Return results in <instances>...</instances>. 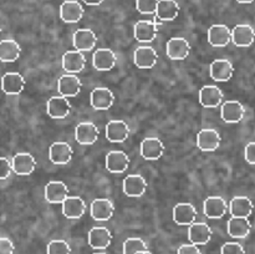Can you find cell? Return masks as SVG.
Masks as SVG:
<instances>
[{
  "label": "cell",
  "instance_id": "obj_1",
  "mask_svg": "<svg viewBox=\"0 0 255 254\" xmlns=\"http://www.w3.org/2000/svg\"><path fill=\"white\" fill-rule=\"evenodd\" d=\"M167 56L174 61H182L191 54V44L184 37H172L168 40L166 47Z\"/></svg>",
  "mask_w": 255,
  "mask_h": 254
},
{
  "label": "cell",
  "instance_id": "obj_2",
  "mask_svg": "<svg viewBox=\"0 0 255 254\" xmlns=\"http://www.w3.org/2000/svg\"><path fill=\"white\" fill-rule=\"evenodd\" d=\"M222 137L213 128H203L197 134V146L203 152H213L221 146Z\"/></svg>",
  "mask_w": 255,
  "mask_h": 254
},
{
  "label": "cell",
  "instance_id": "obj_3",
  "mask_svg": "<svg viewBox=\"0 0 255 254\" xmlns=\"http://www.w3.org/2000/svg\"><path fill=\"white\" fill-rule=\"evenodd\" d=\"M12 171L17 176H30L36 168V159L31 153L19 152L12 157Z\"/></svg>",
  "mask_w": 255,
  "mask_h": 254
},
{
  "label": "cell",
  "instance_id": "obj_4",
  "mask_svg": "<svg viewBox=\"0 0 255 254\" xmlns=\"http://www.w3.org/2000/svg\"><path fill=\"white\" fill-rule=\"evenodd\" d=\"M46 111L51 119L61 120L65 119L71 112V104L69 99L65 96H52L46 104Z\"/></svg>",
  "mask_w": 255,
  "mask_h": 254
},
{
  "label": "cell",
  "instance_id": "obj_5",
  "mask_svg": "<svg viewBox=\"0 0 255 254\" xmlns=\"http://www.w3.org/2000/svg\"><path fill=\"white\" fill-rule=\"evenodd\" d=\"M90 102L95 110L104 111L111 109L115 102V95L107 87H96L90 95Z\"/></svg>",
  "mask_w": 255,
  "mask_h": 254
},
{
  "label": "cell",
  "instance_id": "obj_6",
  "mask_svg": "<svg viewBox=\"0 0 255 254\" xmlns=\"http://www.w3.org/2000/svg\"><path fill=\"white\" fill-rule=\"evenodd\" d=\"M223 91L218 86L207 85L199 90V102L206 109H216L223 101Z\"/></svg>",
  "mask_w": 255,
  "mask_h": 254
},
{
  "label": "cell",
  "instance_id": "obj_7",
  "mask_svg": "<svg viewBox=\"0 0 255 254\" xmlns=\"http://www.w3.org/2000/svg\"><path fill=\"white\" fill-rule=\"evenodd\" d=\"M81 80L75 74H65L57 81V90L61 96L75 97L81 91Z\"/></svg>",
  "mask_w": 255,
  "mask_h": 254
},
{
  "label": "cell",
  "instance_id": "obj_8",
  "mask_svg": "<svg viewBox=\"0 0 255 254\" xmlns=\"http://www.w3.org/2000/svg\"><path fill=\"white\" fill-rule=\"evenodd\" d=\"M203 212L208 218L221 219L228 212V204L226 199L219 196H212L204 201Z\"/></svg>",
  "mask_w": 255,
  "mask_h": 254
},
{
  "label": "cell",
  "instance_id": "obj_9",
  "mask_svg": "<svg viewBox=\"0 0 255 254\" xmlns=\"http://www.w3.org/2000/svg\"><path fill=\"white\" fill-rule=\"evenodd\" d=\"M100 131L96 125L92 122H81L76 126L75 131V138L77 143L84 144V146H91L99 138Z\"/></svg>",
  "mask_w": 255,
  "mask_h": 254
},
{
  "label": "cell",
  "instance_id": "obj_10",
  "mask_svg": "<svg viewBox=\"0 0 255 254\" xmlns=\"http://www.w3.org/2000/svg\"><path fill=\"white\" fill-rule=\"evenodd\" d=\"M159 25L149 20H139L133 27L134 39L141 42H151L158 34Z\"/></svg>",
  "mask_w": 255,
  "mask_h": 254
},
{
  "label": "cell",
  "instance_id": "obj_11",
  "mask_svg": "<svg viewBox=\"0 0 255 254\" xmlns=\"http://www.w3.org/2000/svg\"><path fill=\"white\" fill-rule=\"evenodd\" d=\"M85 14V9L76 0H66L60 6V17L62 21L75 24L82 19Z\"/></svg>",
  "mask_w": 255,
  "mask_h": 254
},
{
  "label": "cell",
  "instance_id": "obj_12",
  "mask_svg": "<svg viewBox=\"0 0 255 254\" xmlns=\"http://www.w3.org/2000/svg\"><path fill=\"white\" fill-rule=\"evenodd\" d=\"M74 149L67 142H54L49 148V158L54 164H66L71 161Z\"/></svg>",
  "mask_w": 255,
  "mask_h": 254
},
{
  "label": "cell",
  "instance_id": "obj_13",
  "mask_svg": "<svg viewBox=\"0 0 255 254\" xmlns=\"http://www.w3.org/2000/svg\"><path fill=\"white\" fill-rule=\"evenodd\" d=\"M164 153V144L157 137H147L141 142V156L148 161L159 159Z\"/></svg>",
  "mask_w": 255,
  "mask_h": 254
},
{
  "label": "cell",
  "instance_id": "obj_14",
  "mask_svg": "<svg viewBox=\"0 0 255 254\" xmlns=\"http://www.w3.org/2000/svg\"><path fill=\"white\" fill-rule=\"evenodd\" d=\"M208 41L212 46H227L232 41V30L224 24L212 25L208 30Z\"/></svg>",
  "mask_w": 255,
  "mask_h": 254
},
{
  "label": "cell",
  "instance_id": "obj_15",
  "mask_svg": "<svg viewBox=\"0 0 255 254\" xmlns=\"http://www.w3.org/2000/svg\"><path fill=\"white\" fill-rule=\"evenodd\" d=\"M147 189V181L141 174H128L124 179V192L127 197L139 198Z\"/></svg>",
  "mask_w": 255,
  "mask_h": 254
},
{
  "label": "cell",
  "instance_id": "obj_16",
  "mask_svg": "<svg viewBox=\"0 0 255 254\" xmlns=\"http://www.w3.org/2000/svg\"><path fill=\"white\" fill-rule=\"evenodd\" d=\"M129 127L121 120H114L106 125V138L112 143H121L128 138Z\"/></svg>",
  "mask_w": 255,
  "mask_h": 254
},
{
  "label": "cell",
  "instance_id": "obj_17",
  "mask_svg": "<svg viewBox=\"0 0 255 254\" xmlns=\"http://www.w3.org/2000/svg\"><path fill=\"white\" fill-rule=\"evenodd\" d=\"M116 61V54L111 49H107V47H101V49L96 50L94 57H92L94 67L99 71H110L115 67Z\"/></svg>",
  "mask_w": 255,
  "mask_h": 254
},
{
  "label": "cell",
  "instance_id": "obj_18",
  "mask_svg": "<svg viewBox=\"0 0 255 254\" xmlns=\"http://www.w3.org/2000/svg\"><path fill=\"white\" fill-rule=\"evenodd\" d=\"M158 55L151 46H138L134 50L133 61L139 69H152L157 64Z\"/></svg>",
  "mask_w": 255,
  "mask_h": 254
},
{
  "label": "cell",
  "instance_id": "obj_19",
  "mask_svg": "<svg viewBox=\"0 0 255 254\" xmlns=\"http://www.w3.org/2000/svg\"><path fill=\"white\" fill-rule=\"evenodd\" d=\"M112 242V234L106 227H94L89 232V244L91 248L104 251Z\"/></svg>",
  "mask_w": 255,
  "mask_h": 254
},
{
  "label": "cell",
  "instance_id": "obj_20",
  "mask_svg": "<svg viewBox=\"0 0 255 254\" xmlns=\"http://www.w3.org/2000/svg\"><path fill=\"white\" fill-rule=\"evenodd\" d=\"M255 40V30L248 24H239L232 30V41L238 47L251 46Z\"/></svg>",
  "mask_w": 255,
  "mask_h": 254
},
{
  "label": "cell",
  "instance_id": "obj_21",
  "mask_svg": "<svg viewBox=\"0 0 255 254\" xmlns=\"http://www.w3.org/2000/svg\"><path fill=\"white\" fill-rule=\"evenodd\" d=\"M86 212V203L84 199L79 196L67 197L62 202V213L69 219H79Z\"/></svg>",
  "mask_w": 255,
  "mask_h": 254
},
{
  "label": "cell",
  "instance_id": "obj_22",
  "mask_svg": "<svg viewBox=\"0 0 255 254\" xmlns=\"http://www.w3.org/2000/svg\"><path fill=\"white\" fill-rule=\"evenodd\" d=\"M25 79L19 72H6L1 77V90L6 95H19L24 91Z\"/></svg>",
  "mask_w": 255,
  "mask_h": 254
},
{
  "label": "cell",
  "instance_id": "obj_23",
  "mask_svg": "<svg viewBox=\"0 0 255 254\" xmlns=\"http://www.w3.org/2000/svg\"><path fill=\"white\" fill-rule=\"evenodd\" d=\"M85 65H86V57L79 50L67 51L62 56V69L67 74H77V72H81L85 69Z\"/></svg>",
  "mask_w": 255,
  "mask_h": 254
},
{
  "label": "cell",
  "instance_id": "obj_24",
  "mask_svg": "<svg viewBox=\"0 0 255 254\" xmlns=\"http://www.w3.org/2000/svg\"><path fill=\"white\" fill-rule=\"evenodd\" d=\"M211 77L214 81L227 82L232 79L234 74V67L229 60L218 59L211 64Z\"/></svg>",
  "mask_w": 255,
  "mask_h": 254
},
{
  "label": "cell",
  "instance_id": "obj_25",
  "mask_svg": "<svg viewBox=\"0 0 255 254\" xmlns=\"http://www.w3.org/2000/svg\"><path fill=\"white\" fill-rule=\"evenodd\" d=\"M212 232L211 227L208 226L204 222H198L189 226L188 229V238L191 241V243L196 244V246H204V244L208 243L212 239Z\"/></svg>",
  "mask_w": 255,
  "mask_h": 254
},
{
  "label": "cell",
  "instance_id": "obj_26",
  "mask_svg": "<svg viewBox=\"0 0 255 254\" xmlns=\"http://www.w3.org/2000/svg\"><path fill=\"white\" fill-rule=\"evenodd\" d=\"M91 208V217L95 221H109L115 213V206L110 199L97 198L90 206Z\"/></svg>",
  "mask_w": 255,
  "mask_h": 254
},
{
  "label": "cell",
  "instance_id": "obj_27",
  "mask_svg": "<svg viewBox=\"0 0 255 254\" xmlns=\"http://www.w3.org/2000/svg\"><path fill=\"white\" fill-rule=\"evenodd\" d=\"M197 218V209L192 203H178L173 208V221L178 226H191Z\"/></svg>",
  "mask_w": 255,
  "mask_h": 254
},
{
  "label": "cell",
  "instance_id": "obj_28",
  "mask_svg": "<svg viewBox=\"0 0 255 254\" xmlns=\"http://www.w3.org/2000/svg\"><path fill=\"white\" fill-rule=\"evenodd\" d=\"M246 115V109L239 101H227L224 102L221 110V116L227 124H238L243 120Z\"/></svg>",
  "mask_w": 255,
  "mask_h": 254
},
{
  "label": "cell",
  "instance_id": "obj_29",
  "mask_svg": "<svg viewBox=\"0 0 255 254\" xmlns=\"http://www.w3.org/2000/svg\"><path fill=\"white\" fill-rule=\"evenodd\" d=\"M72 42L79 51H91L97 44V36L91 29H79L75 31Z\"/></svg>",
  "mask_w": 255,
  "mask_h": 254
},
{
  "label": "cell",
  "instance_id": "obj_30",
  "mask_svg": "<svg viewBox=\"0 0 255 254\" xmlns=\"http://www.w3.org/2000/svg\"><path fill=\"white\" fill-rule=\"evenodd\" d=\"M69 197V187L61 181H51L45 187V199L49 203H61Z\"/></svg>",
  "mask_w": 255,
  "mask_h": 254
},
{
  "label": "cell",
  "instance_id": "obj_31",
  "mask_svg": "<svg viewBox=\"0 0 255 254\" xmlns=\"http://www.w3.org/2000/svg\"><path fill=\"white\" fill-rule=\"evenodd\" d=\"M129 158L126 152L111 151L106 156V168L111 173H124L128 168Z\"/></svg>",
  "mask_w": 255,
  "mask_h": 254
},
{
  "label": "cell",
  "instance_id": "obj_32",
  "mask_svg": "<svg viewBox=\"0 0 255 254\" xmlns=\"http://www.w3.org/2000/svg\"><path fill=\"white\" fill-rule=\"evenodd\" d=\"M227 231L232 238H246L251 233L252 223L248 218L244 217H232L227 224Z\"/></svg>",
  "mask_w": 255,
  "mask_h": 254
},
{
  "label": "cell",
  "instance_id": "obj_33",
  "mask_svg": "<svg viewBox=\"0 0 255 254\" xmlns=\"http://www.w3.org/2000/svg\"><path fill=\"white\" fill-rule=\"evenodd\" d=\"M253 202L246 196L234 197L231 201V203H229V213L232 214V217H244V218H248L253 213Z\"/></svg>",
  "mask_w": 255,
  "mask_h": 254
},
{
  "label": "cell",
  "instance_id": "obj_34",
  "mask_svg": "<svg viewBox=\"0 0 255 254\" xmlns=\"http://www.w3.org/2000/svg\"><path fill=\"white\" fill-rule=\"evenodd\" d=\"M21 47L15 40L5 39L0 41V61L15 62L20 57Z\"/></svg>",
  "mask_w": 255,
  "mask_h": 254
},
{
  "label": "cell",
  "instance_id": "obj_35",
  "mask_svg": "<svg viewBox=\"0 0 255 254\" xmlns=\"http://www.w3.org/2000/svg\"><path fill=\"white\" fill-rule=\"evenodd\" d=\"M179 5L176 0H159L156 15L162 21H172L178 16Z\"/></svg>",
  "mask_w": 255,
  "mask_h": 254
},
{
  "label": "cell",
  "instance_id": "obj_36",
  "mask_svg": "<svg viewBox=\"0 0 255 254\" xmlns=\"http://www.w3.org/2000/svg\"><path fill=\"white\" fill-rule=\"evenodd\" d=\"M146 251H148V247L141 238H128L124 243V254H141Z\"/></svg>",
  "mask_w": 255,
  "mask_h": 254
},
{
  "label": "cell",
  "instance_id": "obj_37",
  "mask_svg": "<svg viewBox=\"0 0 255 254\" xmlns=\"http://www.w3.org/2000/svg\"><path fill=\"white\" fill-rule=\"evenodd\" d=\"M46 254H71V247L66 241L56 239L47 244Z\"/></svg>",
  "mask_w": 255,
  "mask_h": 254
},
{
  "label": "cell",
  "instance_id": "obj_38",
  "mask_svg": "<svg viewBox=\"0 0 255 254\" xmlns=\"http://www.w3.org/2000/svg\"><path fill=\"white\" fill-rule=\"evenodd\" d=\"M159 0H136V9L141 14H156Z\"/></svg>",
  "mask_w": 255,
  "mask_h": 254
},
{
  "label": "cell",
  "instance_id": "obj_39",
  "mask_svg": "<svg viewBox=\"0 0 255 254\" xmlns=\"http://www.w3.org/2000/svg\"><path fill=\"white\" fill-rule=\"evenodd\" d=\"M221 254H246L243 246L237 242H228L223 244L221 249Z\"/></svg>",
  "mask_w": 255,
  "mask_h": 254
},
{
  "label": "cell",
  "instance_id": "obj_40",
  "mask_svg": "<svg viewBox=\"0 0 255 254\" xmlns=\"http://www.w3.org/2000/svg\"><path fill=\"white\" fill-rule=\"evenodd\" d=\"M12 171V164L6 157H0V181L6 179Z\"/></svg>",
  "mask_w": 255,
  "mask_h": 254
},
{
  "label": "cell",
  "instance_id": "obj_41",
  "mask_svg": "<svg viewBox=\"0 0 255 254\" xmlns=\"http://www.w3.org/2000/svg\"><path fill=\"white\" fill-rule=\"evenodd\" d=\"M14 243L6 237H0V254H14Z\"/></svg>",
  "mask_w": 255,
  "mask_h": 254
},
{
  "label": "cell",
  "instance_id": "obj_42",
  "mask_svg": "<svg viewBox=\"0 0 255 254\" xmlns=\"http://www.w3.org/2000/svg\"><path fill=\"white\" fill-rule=\"evenodd\" d=\"M177 254H202V252L199 251L198 246L191 243V244H183L178 248Z\"/></svg>",
  "mask_w": 255,
  "mask_h": 254
},
{
  "label": "cell",
  "instance_id": "obj_43",
  "mask_svg": "<svg viewBox=\"0 0 255 254\" xmlns=\"http://www.w3.org/2000/svg\"><path fill=\"white\" fill-rule=\"evenodd\" d=\"M244 156L248 163L255 164V142H249L246 147V152H244Z\"/></svg>",
  "mask_w": 255,
  "mask_h": 254
},
{
  "label": "cell",
  "instance_id": "obj_44",
  "mask_svg": "<svg viewBox=\"0 0 255 254\" xmlns=\"http://www.w3.org/2000/svg\"><path fill=\"white\" fill-rule=\"evenodd\" d=\"M85 4L91 5V6H96V5H100L104 2V0H84Z\"/></svg>",
  "mask_w": 255,
  "mask_h": 254
},
{
  "label": "cell",
  "instance_id": "obj_45",
  "mask_svg": "<svg viewBox=\"0 0 255 254\" xmlns=\"http://www.w3.org/2000/svg\"><path fill=\"white\" fill-rule=\"evenodd\" d=\"M238 2H241V4H251V2H253L254 0H237Z\"/></svg>",
  "mask_w": 255,
  "mask_h": 254
},
{
  "label": "cell",
  "instance_id": "obj_46",
  "mask_svg": "<svg viewBox=\"0 0 255 254\" xmlns=\"http://www.w3.org/2000/svg\"><path fill=\"white\" fill-rule=\"evenodd\" d=\"M141 254H152V253L149 251H146V252H143V253H141Z\"/></svg>",
  "mask_w": 255,
  "mask_h": 254
},
{
  "label": "cell",
  "instance_id": "obj_47",
  "mask_svg": "<svg viewBox=\"0 0 255 254\" xmlns=\"http://www.w3.org/2000/svg\"><path fill=\"white\" fill-rule=\"evenodd\" d=\"M0 35H1V26H0Z\"/></svg>",
  "mask_w": 255,
  "mask_h": 254
},
{
  "label": "cell",
  "instance_id": "obj_48",
  "mask_svg": "<svg viewBox=\"0 0 255 254\" xmlns=\"http://www.w3.org/2000/svg\"><path fill=\"white\" fill-rule=\"evenodd\" d=\"M95 254H106V253H95Z\"/></svg>",
  "mask_w": 255,
  "mask_h": 254
}]
</instances>
